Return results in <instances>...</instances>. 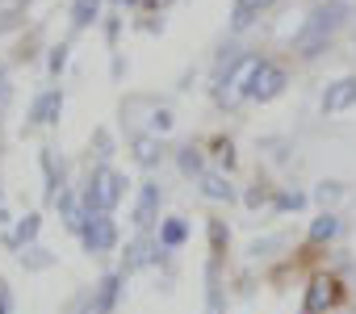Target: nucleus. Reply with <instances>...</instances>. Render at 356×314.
I'll return each mask as SVG.
<instances>
[{
	"instance_id": "f257e3e1",
	"label": "nucleus",
	"mask_w": 356,
	"mask_h": 314,
	"mask_svg": "<svg viewBox=\"0 0 356 314\" xmlns=\"http://www.w3.org/2000/svg\"><path fill=\"white\" fill-rule=\"evenodd\" d=\"M331 297H335V285H331L327 276H318V281L310 285V297H306V310H310V314H318L323 306H331Z\"/></svg>"
},
{
	"instance_id": "f03ea898",
	"label": "nucleus",
	"mask_w": 356,
	"mask_h": 314,
	"mask_svg": "<svg viewBox=\"0 0 356 314\" xmlns=\"http://www.w3.org/2000/svg\"><path fill=\"white\" fill-rule=\"evenodd\" d=\"M281 84H285V76H281L277 67H264V72H260V76L252 80V92H256V97H273V92H277Z\"/></svg>"
},
{
	"instance_id": "7ed1b4c3",
	"label": "nucleus",
	"mask_w": 356,
	"mask_h": 314,
	"mask_svg": "<svg viewBox=\"0 0 356 314\" xmlns=\"http://www.w3.org/2000/svg\"><path fill=\"white\" fill-rule=\"evenodd\" d=\"M113 201H118V176L101 172L97 176V206H113Z\"/></svg>"
},
{
	"instance_id": "20e7f679",
	"label": "nucleus",
	"mask_w": 356,
	"mask_h": 314,
	"mask_svg": "<svg viewBox=\"0 0 356 314\" xmlns=\"http://www.w3.org/2000/svg\"><path fill=\"white\" fill-rule=\"evenodd\" d=\"M352 101H356V80H343V84H335V88H331L327 109H343V105H352Z\"/></svg>"
},
{
	"instance_id": "39448f33",
	"label": "nucleus",
	"mask_w": 356,
	"mask_h": 314,
	"mask_svg": "<svg viewBox=\"0 0 356 314\" xmlns=\"http://www.w3.org/2000/svg\"><path fill=\"white\" fill-rule=\"evenodd\" d=\"M88 243H92V247H109V243H113V226H109L105 218H101V222H92V235H88Z\"/></svg>"
},
{
	"instance_id": "423d86ee",
	"label": "nucleus",
	"mask_w": 356,
	"mask_h": 314,
	"mask_svg": "<svg viewBox=\"0 0 356 314\" xmlns=\"http://www.w3.org/2000/svg\"><path fill=\"white\" fill-rule=\"evenodd\" d=\"M331 231H335V222H331V218H318V222H314V239H327Z\"/></svg>"
},
{
	"instance_id": "0eeeda50",
	"label": "nucleus",
	"mask_w": 356,
	"mask_h": 314,
	"mask_svg": "<svg viewBox=\"0 0 356 314\" xmlns=\"http://www.w3.org/2000/svg\"><path fill=\"white\" fill-rule=\"evenodd\" d=\"M176 239H185V226L181 222H168V243H176Z\"/></svg>"
},
{
	"instance_id": "6e6552de",
	"label": "nucleus",
	"mask_w": 356,
	"mask_h": 314,
	"mask_svg": "<svg viewBox=\"0 0 356 314\" xmlns=\"http://www.w3.org/2000/svg\"><path fill=\"white\" fill-rule=\"evenodd\" d=\"M206 189H210L214 197H227V185H222V181H206Z\"/></svg>"
}]
</instances>
